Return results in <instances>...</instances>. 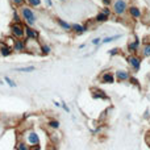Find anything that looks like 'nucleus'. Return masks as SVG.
I'll return each mask as SVG.
<instances>
[{
	"label": "nucleus",
	"instance_id": "29",
	"mask_svg": "<svg viewBox=\"0 0 150 150\" xmlns=\"http://www.w3.org/2000/svg\"><path fill=\"white\" fill-rule=\"evenodd\" d=\"M101 12L103 13H105V15H108V16H111L112 15V9H111V7H105V5H104L103 8H101Z\"/></svg>",
	"mask_w": 150,
	"mask_h": 150
},
{
	"label": "nucleus",
	"instance_id": "23",
	"mask_svg": "<svg viewBox=\"0 0 150 150\" xmlns=\"http://www.w3.org/2000/svg\"><path fill=\"white\" fill-rule=\"evenodd\" d=\"M17 73H33L36 70V66H25V67H16Z\"/></svg>",
	"mask_w": 150,
	"mask_h": 150
},
{
	"label": "nucleus",
	"instance_id": "17",
	"mask_svg": "<svg viewBox=\"0 0 150 150\" xmlns=\"http://www.w3.org/2000/svg\"><path fill=\"white\" fill-rule=\"evenodd\" d=\"M15 150H30V145H29L26 141H24V140H21L20 138V140L16 142Z\"/></svg>",
	"mask_w": 150,
	"mask_h": 150
},
{
	"label": "nucleus",
	"instance_id": "5",
	"mask_svg": "<svg viewBox=\"0 0 150 150\" xmlns=\"http://www.w3.org/2000/svg\"><path fill=\"white\" fill-rule=\"evenodd\" d=\"M127 62H128V65L130 66V69H132L134 73H137L141 69V62H142V59H141V57L137 54H129L127 57Z\"/></svg>",
	"mask_w": 150,
	"mask_h": 150
},
{
	"label": "nucleus",
	"instance_id": "32",
	"mask_svg": "<svg viewBox=\"0 0 150 150\" xmlns=\"http://www.w3.org/2000/svg\"><path fill=\"white\" fill-rule=\"evenodd\" d=\"M100 1L103 3V5H105V7H111L113 0H100Z\"/></svg>",
	"mask_w": 150,
	"mask_h": 150
},
{
	"label": "nucleus",
	"instance_id": "13",
	"mask_svg": "<svg viewBox=\"0 0 150 150\" xmlns=\"http://www.w3.org/2000/svg\"><path fill=\"white\" fill-rule=\"evenodd\" d=\"M130 78V73L128 70H117L115 71V79L117 80V82H127V80H129Z\"/></svg>",
	"mask_w": 150,
	"mask_h": 150
},
{
	"label": "nucleus",
	"instance_id": "6",
	"mask_svg": "<svg viewBox=\"0 0 150 150\" xmlns=\"http://www.w3.org/2000/svg\"><path fill=\"white\" fill-rule=\"evenodd\" d=\"M13 53H26V38H15L12 44Z\"/></svg>",
	"mask_w": 150,
	"mask_h": 150
},
{
	"label": "nucleus",
	"instance_id": "28",
	"mask_svg": "<svg viewBox=\"0 0 150 150\" xmlns=\"http://www.w3.org/2000/svg\"><path fill=\"white\" fill-rule=\"evenodd\" d=\"M11 3H12V5L15 8H20L21 5L25 4V0H11Z\"/></svg>",
	"mask_w": 150,
	"mask_h": 150
},
{
	"label": "nucleus",
	"instance_id": "12",
	"mask_svg": "<svg viewBox=\"0 0 150 150\" xmlns=\"http://www.w3.org/2000/svg\"><path fill=\"white\" fill-rule=\"evenodd\" d=\"M12 54H13L12 46H9L5 41H0V55L7 58V57H11Z\"/></svg>",
	"mask_w": 150,
	"mask_h": 150
},
{
	"label": "nucleus",
	"instance_id": "35",
	"mask_svg": "<svg viewBox=\"0 0 150 150\" xmlns=\"http://www.w3.org/2000/svg\"><path fill=\"white\" fill-rule=\"evenodd\" d=\"M45 3H46V5H47L49 8L53 7V1H52V0H45Z\"/></svg>",
	"mask_w": 150,
	"mask_h": 150
},
{
	"label": "nucleus",
	"instance_id": "1",
	"mask_svg": "<svg viewBox=\"0 0 150 150\" xmlns=\"http://www.w3.org/2000/svg\"><path fill=\"white\" fill-rule=\"evenodd\" d=\"M18 13L21 16L24 25H29V26H34L37 24V15L34 12V9L29 5L24 4L18 8Z\"/></svg>",
	"mask_w": 150,
	"mask_h": 150
},
{
	"label": "nucleus",
	"instance_id": "19",
	"mask_svg": "<svg viewBox=\"0 0 150 150\" xmlns=\"http://www.w3.org/2000/svg\"><path fill=\"white\" fill-rule=\"evenodd\" d=\"M25 4L34 8H41L42 7V0H25Z\"/></svg>",
	"mask_w": 150,
	"mask_h": 150
},
{
	"label": "nucleus",
	"instance_id": "18",
	"mask_svg": "<svg viewBox=\"0 0 150 150\" xmlns=\"http://www.w3.org/2000/svg\"><path fill=\"white\" fill-rule=\"evenodd\" d=\"M52 53V46L47 44H41L40 45V54L41 55H49Z\"/></svg>",
	"mask_w": 150,
	"mask_h": 150
},
{
	"label": "nucleus",
	"instance_id": "20",
	"mask_svg": "<svg viewBox=\"0 0 150 150\" xmlns=\"http://www.w3.org/2000/svg\"><path fill=\"white\" fill-rule=\"evenodd\" d=\"M121 36L122 34H115V36H108V37H105V38H103L101 40V44H109V42H113V41H116V40H119V38H121Z\"/></svg>",
	"mask_w": 150,
	"mask_h": 150
},
{
	"label": "nucleus",
	"instance_id": "34",
	"mask_svg": "<svg viewBox=\"0 0 150 150\" xmlns=\"http://www.w3.org/2000/svg\"><path fill=\"white\" fill-rule=\"evenodd\" d=\"M53 104H54L55 107H58V108H61V107H62V104H61V101H57V100H54V101H53Z\"/></svg>",
	"mask_w": 150,
	"mask_h": 150
},
{
	"label": "nucleus",
	"instance_id": "16",
	"mask_svg": "<svg viewBox=\"0 0 150 150\" xmlns=\"http://www.w3.org/2000/svg\"><path fill=\"white\" fill-rule=\"evenodd\" d=\"M109 17L111 16H108V15H105V13H103L100 11V12L98 13V15L95 16V18H93V21H95L96 24H104V23H107V21L109 20Z\"/></svg>",
	"mask_w": 150,
	"mask_h": 150
},
{
	"label": "nucleus",
	"instance_id": "3",
	"mask_svg": "<svg viewBox=\"0 0 150 150\" xmlns=\"http://www.w3.org/2000/svg\"><path fill=\"white\" fill-rule=\"evenodd\" d=\"M9 33L13 38H24L25 37V30H24V24L12 23L9 26Z\"/></svg>",
	"mask_w": 150,
	"mask_h": 150
},
{
	"label": "nucleus",
	"instance_id": "26",
	"mask_svg": "<svg viewBox=\"0 0 150 150\" xmlns=\"http://www.w3.org/2000/svg\"><path fill=\"white\" fill-rule=\"evenodd\" d=\"M3 80H4V83H5V84H7V86H9L11 88H16V87H17V83H16L15 80L12 79V78L7 76V75H5V76L3 78Z\"/></svg>",
	"mask_w": 150,
	"mask_h": 150
},
{
	"label": "nucleus",
	"instance_id": "7",
	"mask_svg": "<svg viewBox=\"0 0 150 150\" xmlns=\"http://www.w3.org/2000/svg\"><path fill=\"white\" fill-rule=\"evenodd\" d=\"M140 46H141V42H140V38L137 36H134V38L130 40L127 45V52L129 54H137L138 50H140Z\"/></svg>",
	"mask_w": 150,
	"mask_h": 150
},
{
	"label": "nucleus",
	"instance_id": "10",
	"mask_svg": "<svg viewBox=\"0 0 150 150\" xmlns=\"http://www.w3.org/2000/svg\"><path fill=\"white\" fill-rule=\"evenodd\" d=\"M86 32H88L87 24H78V23L71 24V33H74L75 36H82Z\"/></svg>",
	"mask_w": 150,
	"mask_h": 150
},
{
	"label": "nucleus",
	"instance_id": "4",
	"mask_svg": "<svg viewBox=\"0 0 150 150\" xmlns=\"http://www.w3.org/2000/svg\"><path fill=\"white\" fill-rule=\"evenodd\" d=\"M23 137H24L23 140L26 141V142H28L30 146H33V145H40V137H38V134H37L36 130H33V129L26 130V132H24V136H23Z\"/></svg>",
	"mask_w": 150,
	"mask_h": 150
},
{
	"label": "nucleus",
	"instance_id": "30",
	"mask_svg": "<svg viewBox=\"0 0 150 150\" xmlns=\"http://www.w3.org/2000/svg\"><path fill=\"white\" fill-rule=\"evenodd\" d=\"M91 45H93V46H99V45H101V38H100V37L93 38L92 41H91Z\"/></svg>",
	"mask_w": 150,
	"mask_h": 150
},
{
	"label": "nucleus",
	"instance_id": "27",
	"mask_svg": "<svg viewBox=\"0 0 150 150\" xmlns=\"http://www.w3.org/2000/svg\"><path fill=\"white\" fill-rule=\"evenodd\" d=\"M108 54L111 55V57H115V55H119V54H121V49H120V47H113V49L108 50Z\"/></svg>",
	"mask_w": 150,
	"mask_h": 150
},
{
	"label": "nucleus",
	"instance_id": "2",
	"mask_svg": "<svg viewBox=\"0 0 150 150\" xmlns=\"http://www.w3.org/2000/svg\"><path fill=\"white\" fill-rule=\"evenodd\" d=\"M128 1L127 0H113L112 1V15L117 16V17H122L127 15L128 12Z\"/></svg>",
	"mask_w": 150,
	"mask_h": 150
},
{
	"label": "nucleus",
	"instance_id": "9",
	"mask_svg": "<svg viewBox=\"0 0 150 150\" xmlns=\"http://www.w3.org/2000/svg\"><path fill=\"white\" fill-rule=\"evenodd\" d=\"M24 30H25V37L26 40H38L40 38V32L34 29V26L24 25Z\"/></svg>",
	"mask_w": 150,
	"mask_h": 150
},
{
	"label": "nucleus",
	"instance_id": "21",
	"mask_svg": "<svg viewBox=\"0 0 150 150\" xmlns=\"http://www.w3.org/2000/svg\"><path fill=\"white\" fill-rule=\"evenodd\" d=\"M12 23H18V24H24L23 20H21V16L18 13V9H13L12 11Z\"/></svg>",
	"mask_w": 150,
	"mask_h": 150
},
{
	"label": "nucleus",
	"instance_id": "31",
	"mask_svg": "<svg viewBox=\"0 0 150 150\" xmlns=\"http://www.w3.org/2000/svg\"><path fill=\"white\" fill-rule=\"evenodd\" d=\"M129 82L132 83L133 86H137V87H140V82H138V80L136 79L134 76H132V75H130V78H129Z\"/></svg>",
	"mask_w": 150,
	"mask_h": 150
},
{
	"label": "nucleus",
	"instance_id": "33",
	"mask_svg": "<svg viewBox=\"0 0 150 150\" xmlns=\"http://www.w3.org/2000/svg\"><path fill=\"white\" fill-rule=\"evenodd\" d=\"M61 104H62V107H61V108H63V111H65V112H67V113H69V112H70V109H69V107L66 105V103H65V101H61Z\"/></svg>",
	"mask_w": 150,
	"mask_h": 150
},
{
	"label": "nucleus",
	"instance_id": "38",
	"mask_svg": "<svg viewBox=\"0 0 150 150\" xmlns=\"http://www.w3.org/2000/svg\"><path fill=\"white\" fill-rule=\"evenodd\" d=\"M58 1H66V0H58Z\"/></svg>",
	"mask_w": 150,
	"mask_h": 150
},
{
	"label": "nucleus",
	"instance_id": "11",
	"mask_svg": "<svg viewBox=\"0 0 150 150\" xmlns=\"http://www.w3.org/2000/svg\"><path fill=\"white\" fill-rule=\"evenodd\" d=\"M127 13L129 15L130 18H133V20H138V18L142 17V11H141L137 5H129Z\"/></svg>",
	"mask_w": 150,
	"mask_h": 150
},
{
	"label": "nucleus",
	"instance_id": "37",
	"mask_svg": "<svg viewBox=\"0 0 150 150\" xmlns=\"http://www.w3.org/2000/svg\"><path fill=\"white\" fill-rule=\"evenodd\" d=\"M84 47H86V44H82V45H79V49H80V50H82V49H84Z\"/></svg>",
	"mask_w": 150,
	"mask_h": 150
},
{
	"label": "nucleus",
	"instance_id": "22",
	"mask_svg": "<svg viewBox=\"0 0 150 150\" xmlns=\"http://www.w3.org/2000/svg\"><path fill=\"white\" fill-rule=\"evenodd\" d=\"M59 121L58 120H54V119H50L49 121H47V128H50V129L53 130H58L59 129Z\"/></svg>",
	"mask_w": 150,
	"mask_h": 150
},
{
	"label": "nucleus",
	"instance_id": "24",
	"mask_svg": "<svg viewBox=\"0 0 150 150\" xmlns=\"http://www.w3.org/2000/svg\"><path fill=\"white\" fill-rule=\"evenodd\" d=\"M141 54L142 57H150V42H145L142 45V50H141Z\"/></svg>",
	"mask_w": 150,
	"mask_h": 150
},
{
	"label": "nucleus",
	"instance_id": "14",
	"mask_svg": "<svg viewBox=\"0 0 150 150\" xmlns=\"http://www.w3.org/2000/svg\"><path fill=\"white\" fill-rule=\"evenodd\" d=\"M91 95H92L93 99H103V100H108V99H109L108 95H107L103 90H99V88H92Z\"/></svg>",
	"mask_w": 150,
	"mask_h": 150
},
{
	"label": "nucleus",
	"instance_id": "25",
	"mask_svg": "<svg viewBox=\"0 0 150 150\" xmlns=\"http://www.w3.org/2000/svg\"><path fill=\"white\" fill-rule=\"evenodd\" d=\"M49 138H50V141H52L53 144H58V142H59V141H61V134L57 132V130H54V132H52V133H50Z\"/></svg>",
	"mask_w": 150,
	"mask_h": 150
},
{
	"label": "nucleus",
	"instance_id": "36",
	"mask_svg": "<svg viewBox=\"0 0 150 150\" xmlns=\"http://www.w3.org/2000/svg\"><path fill=\"white\" fill-rule=\"evenodd\" d=\"M46 150H57V149H55L54 146H47V148H46Z\"/></svg>",
	"mask_w": 150,
	"mask_h": 150
},
{
	"label": "nucleus",
	"instance_id": "8",
	"mask_svg": "<svg viewBox=\"0 0 150 150\" xmlns=\"http://www.w3.org/2000/svg\"><path fill=\"white\" fill-rule=\"evenodd\" d=\"M99 80H100L103 84H112V83H115V73L111 70H104L103 73L100 74V76H99Z\"/></svg>",
	"mask_w": 150,
	"mask_h": 150
},
{
	"label": "nucleus",
	"instance_id": "15",
	"mask_svg": "<svg viewBox=\"0 0 150 150\" xmlns=\"http://www.w3.org/2000/svg\"><path fill=\"white\" fill-rule=\"evenodd\" d=\"M55 23H57V25L59 26L62 30L71 32V24H69L66 20H63V18H61V17H57V18H55Z\"/></svg>",
	"mask_w": 150,
	"mask_h": 150
}]
</instances>
